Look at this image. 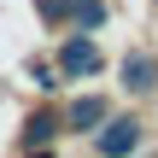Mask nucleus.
<instances>
[{"label": "nucleus", "instance_id": "1", "mask_svg": "<svg viewBox=\"0 0 158 158\" xmlns=\"http://www.w3.org/2000/svg\"><path fill=\"white\" fill-rule=\"evenodd\" d=\"M64 70H94V47L88 41H70L64 47Z\"/></svg>", "mask_w": 158, "mask_h": 158}, {"label": "nucleus", "instance_id": "2", "mask_svg": "<svg viewBox=\"0 0 158 158\" xmlns=\"http://www.w3.org/2000/svg\"><path fill=\"white\" fill-rule=\"evenodd\" d=\"M135 129H141V123H135V117H129V123H111V135H106V141H100V147H123V141H129V147H135Z\"/></svg>", "mask_w": 158, "mask_h": 158}]
</instances>
